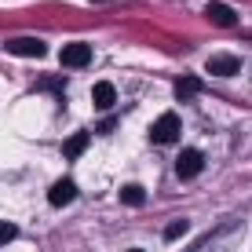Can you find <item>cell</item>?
I'll use <instances>...</instances> for the list:
<instances>
[{
  "label": "cell",
  "instance_id": "1",
  "mask_svg": "<svg viewBox=\"0 0 252 252\" xmlns=\"http://www.w3.org/2000/svg\"><path fill=\"white\" fill-rule=\"evenodd\" d=\"M179 132H183V125H179V117L176 114H164L154 121V128H150V139L154 143H176Z\"/></svg>",
  "mask_w": 252,
  "mask_h": 252
},
{
  "label": "cell",
  "instance_id": "2",
  "mask_svg": "<svg viewBox=\"0 0 252 252\" xmlns=\"http://www.w3.org/2000/svg\"><path fill=\"white\" fill-rule=\"evenodd\" d=\"M59 63H66L69 69H81V66L92 63V48L81 44V40H73V44H66L63 51H59Z\"/></svg>",
  "mask_w": 252,
  "mask_h": 252
},
{
  "label": "cell",
  "instance_id": "3",
  "mask_svg": "<svg viewBox=\"0 0 252 252\" xmlns=\"http://www.w3.org/2000/svg\"><path fill=\"white\" fill-rule=\"evenodd\" d=\"M201 168H205V154L201 150H183L179 161H176V176L179 179H194Z\"/></svg>",
  "mask_w": 252,
  "mask_h": 252
},
{
  "label": "cell",
  "instance_id": "4",
  "mask_svg": "<svg viewBox=\"0 0 252 252\" xmlns=\"http://www.w3.org/2000/svg\"><path fill=\"white\" fill-rule=\"evenodd\" d=\"M7 51H11V55H26V59H40V55H44V40L15 37V40H7Z\"/></svg>",
  "mask_w": 252,
  "mask_h": 252
},
{
  "label": "cell",
  "instance_id": "5",
  "mask_svg": "<svg viewBox=\"0 0 252 252\" xmlns=\"http://www.w3.org/2000/svg\"><path fill=\"white\" fill-rule=\"evenodd\" d=\"M241 69V59L238 55H216V59H208V73H216V77H234Z\"/></svg>",
  "mask_w": 252,
  "mask_h": 252
},
{
  "label": "cell",
  "instance_id": "6",
  "mask_svg": "<svg viewBox=\"0 0 252 252\" xmlns=\"http://www.w3.org/2000/svg\"><path fill=\"white\" fill-rule=\"evenodd\" d=\"M92 102H95L99 110H110V106L117 102V88H114L110 81H99V84L92 88Z\"/></svg>",
  "mask_w": 252,
  "mask_h": 252
},
{
  "label": "cell",
  "instance_id": "7",
  "mask_svg": "<svg viewBox=\"0 0 252 252\" xmlns=\"http://www.w3.org/2000/svg\"><path fill=\"white\" fill-rule=\"evenodd\" d=\"M73 197H77V187H73V179H59V183L48 190V201H51V205H69Z\"/></svg>",
  "mask_w": 252,
  "mask_h": 252
},
{
  "label": "cell",
  "instance_id": "8",
  "mask_svg": "<svg viewBox=\"0 0 252 252\" xmlns=\"http://www.w3.org/2000/svg\"><path fill=\"white\" fill-rule=\"evenodd\" d=\"M88 143H92V135H88V132H73V135H69L66 143H63V150H66V158H81V154L88 150Z\"/></svg>",
  "mask_w": 252,
  "mask_h": 252
},
{
  "label": "cell",
  "instance_id": "9",
  "mask_svg": "<svg viewBox=\"0 0 252 252\" xmlns=\"http://www.w3.org/2000/svg\"><path fill=\"white\" fill-rule=\"evenodd\" d=\"M208 19L216 26H234L238 15H234V7H227V4H208Z\"/></svg>",
  "mask_w": 252,
  "mask_h": 252
},
{
  "label": "cell",
  "instance_id": "10",
  "mask_svg": "<svg viewBox=\"0 0 252 252\" xmlns=\"http://www.w3.org/2000/svg\"><path fill=\"white\" fill-rule=\"evenodd\" d=\"M197 92H201V81H197V77H179L176 81V95L179 99H194Z\"/></svg>",
  "mask_w": 252,
  "mask_h": 252
},
{
  "label": "cell",
  "instance_id": "11",
  "mask_svg": "<svg viewBox=\"0 0 252 252\" xmlns=\"http://www.w3.org/2000/svg\"><path fill=\"white\" fill-rule=\"evenodd\" d=\"M121 201H125V205H143L146 201V190L143 187H125V190H121Z\"/></svg>",
  "mask_w": 252,
  "mask_h": 252
},
{
  "label": "cell",
  "instance_id": "12",
  "mask_svg": "<svg viewBox=\"0 0 252 252\" xmlns=\"http://www.w3.org/2000/svg\"><path fill=\"white\" fill-rule=\"evenodd\" d=\"M183 234H187V220H176V223L164 227V241H176V238H183Z\"/></svg>",
  "mask_w": 252,
  "mask_h": 252
},
{
  "label": "cell",
  "instance_id": "13",
  "mask_svg": "<svg viewBox=\"0 0 252 252\" xmlns=\"http://www.w3.org/2000/svg\"><path fill=\"white\" fill-rule=\"evenodd\" d=\"M15 234H19V227H15V223H7V220H0V245H7V241L15 238Z\"/></svg>",
  "mask_w": 252,
  "mask_h": 252
},
{
  "label": "cell",
  "instance_id": "14",
  "mask_svg": "<svg viewBox=\"0 0 252 252\" xmlns=\"http://www.w3.org/2000/svg\"><path fill=\"white\" fill-rule=\"evenodd\" d=\"M88 4H106V0H88Z\"/></svg>",
  "mask_w": 252,
  "mask_h": 252
}]
</instances>
